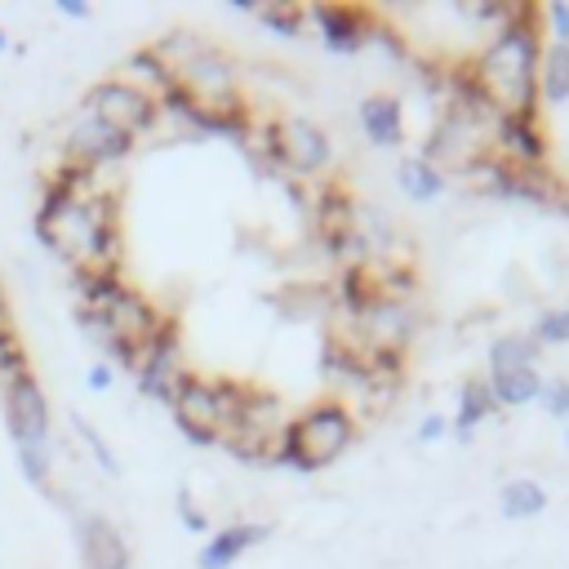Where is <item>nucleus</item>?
I'll return each mask as SVG.
<instances>
[{"instance_id": "obj_1", "label": "nucleus", "mask_w": 569, "mask_h": 569, "mask_svg": "<svg viewBox=\"0 0 569 569\" xmlns=\"http://www.w3.org/2000/svg\"><path fill=\"white\" fill-rule=\"evenodd\" d=\"M76 280V320L80 333L107 356V365L116 360L120 369H138L142 347L156 338V329L169 320L160 316V307L133 289L120 271H71Z\"/></svg>"}, {"instance_id": "obj_2", "label": "nucleus", "mask_w": 569, "mask_h": 569, "mask_svg": "<svg viewBox=\"0 0 569 569\" xmlns=\"http://www.w3.org/2000/svg\"><path fill=\"white\" fill-rule=\"evenodd\" d=\"M538 58H542V13L533 4H511V18L476 53L471 76L498 116L538 111Z\"/></svg>"}, {"instance_id": "obj_3", "label": "nucleus", "mask_w": 569, "mask_h": 569, "mask_svg": "<svg viewBox=\"0 0 569 569\" xmlns=\"http://www.w3.org/2000/svg\"><path fill=\"white\" fill-rule=\"evenodd\" d=\"M151 53L169 67V76L178 80V89L200 107V111H213V116H231V111H244L240 102V76L231 67V58L187 31H173L164 40L151 44Z\"/></svg>"}, {"instance_id": "obj_4", "label": "nucleus", "mask_w": 569, "mask_h": 569, "mask_svg": "<svg viewBox=\"0 0 569 569\" xmlns=\"http://www.w3.org/2000/svg\"><path fill=\"white\" fill-rule=\"evenodd\" d=\"M351 436H356L351 409L342 400H316L307 413L284 422L271 462L293 467V471H320V467H329V462H338L347 453Z\"/></svg>"}, {"instance_id": "obj_5", "label": "nucleus", "mask_w": 569, "mask_h": 569, "mask_svg": "<svg viewBox=\"0 0 569 569\" xmlns=\"http://www.w3.org/2000/svg\"><path fill=\"white\" fill-rule=\"evenodd\" d=\"M244 391L249 387H240L231 378H204V373L187 369V378L178 382V391L169 400V413L191 445H222V436L240 418Z\"/></svg>"}, {"instance_id": "obj_6", "label": "nucleus", "mask_w": 569, "mask_h": 569, "mask_svg": "<svg viewBox=\"0 0 569 569\" xmlns=\"http://www.w3.org/2000/svg\"><path fill=\"white\" fill-rule=\"evenodd\" d=\"M262 151L284 164L289 173H302V178H316L329 169L333 160V142L329 133L307 120V116H276V120H262Z\"/></svg>"}, {"instance_id": "obj_7", "label": "nucleus", "mask_w": 569, "mask_h": 569, "mask_svg": "<svg viewBox=\"0 0 569 569\" xmlns=\"http://www.w3.org/2000/svg\"><path fill=\"white\" fill-rule=\"evenodd\" d=\"M4 422L13 436V449H53V413L40 378L27 369L13 382H4Z\"/></svg>"}, {"instance_id": "obj_8", "label": "nucleus", "mask_w": 569, "mask_h": 569, "mask_svg": "<svg viewBox=\"0 0 569 569\" xmlns=\"http://www.w3.org/2000/svg\"><path fill=\"white\" fill-rule=\"evenodd\" d=\"M84 111H93V116L107 120L111 129L129 133L133 142H138V133H147V129L156 124V116H160L156 98L142 93V89L129 84V80H98V84L84 93Z\"/></svg>"}, {"instance_id": "obj_9", "label": "nucleus", "mask_w": 569, "mask_h": 569, "mask_svg": "<svg viewBox=\"0 0 569 569\" xmlns=\"http://www.w3.org/2000/svg\"><path fill=\"white\" fill-rule=\"evenodd\" d=\"M129 151H133V138L120 133V129H111V124L98 120L93 111H80V116L71 120L67 138H62V160H67V164H80V169H89V173L129 160Z\"/></svg>"}, {"instance_id": "obj_10", "label": "nucleus", "mask_w": 569, "mask_h": 569, "mask_svg": "<svg viewBox=\"0 0 569 569\" xmlns=\"http://www.w3.org/2000/svg\"><path fill=\"white\" fill-rule=\"evenodd\" d=\"M182 378H187L182 338H178V325L164 320V325L156 329V338L142 347V360H138V369H133V382H138V391H142L147 400H164V405H169Z\"/></svg>"}, {"instance_id": "obj_11", "label": "nucleus", "mask_w": 569, "mask_h": 569, "mask_svg": "<svg viewBox=\"0 0 569 569\" xmlns=\"http://www.w3.org/2000/svg\"><path fill=\"white\" fill-rule=\"evenodd\" d=\"M76 547L84 569H129V542L120 525L102 511H80L76 516Z\"/></svg>"}, {"instance_id": "obj_12", "label": "nucleus", "mask_w": 569, "mask_h": 569, "mask_svg": "<svg viewBox=\"0 0 569 569\" xmlns=\"http://www.w3.org/2000/svg\"><path fill=\"white\" fill-rule=\"evenodd\" d=\"M493 156L502 164H516V169H542L547 164V133L538 124V111H529V116H498Z\"/></svg>"}, {"instance_id": "obj_13", "label": "nucleus", "mask_w": 569, "mask_h": 569, "mask_svg": "<svg viewBox=\"0 0 569 569\" xmlns=\"http://www.w3.org/2000/svg\"><path fill=\"white\" fill-rule=\"evenodd\" d=\"M307 18L320 27V40L329 53H356L373 31V13L356 4H311Z\"/></svg>"}, {"instance_id": "obj_14", "label": "nucleus", "mask_w": 569, "mask_h": 569, "mask_svg": "<svg viewBox=\"0 0 569 569\" xmlns=\"http://www.w3.org/2000/svg\"><path fill=\"white\" fill-rule=\"evenodd\" d=\"M267 538H271V525H262V520H236V525H227V529H218V533L204 538L196 565L200 569H231L244 551H253Z\"/></svg>"}, {"instance_id": "obj_15", "label": "nucleus", "mask_w": 569, "mask_h": 569, "mask_svg": "<svg viewBox=\"0 0 569 569\" xmlns=\"http://www.w3.org/2000/svg\"><path fill=\"white\" fill-rule=\"evenodd\" d=\"M360 129H365V138L373 142V147H400L405 142V111H400V102L391 98V93H369L365 102H360Z\"/></svg>"}, {"instance_id": "obj_16", "label": "nucleus", "mask_w": 569, "mask_h": 569, "mask_svg": "<svg viewBox=\"0 0 569 569\" xmlns=\"http://www.w3.org/2000/svg\"><path fill=\"white\" fill-rule=\"evenodd\" d=\"M489 391H493V400L498 405H507V409H520V405H533L538 400V391H542V373H538V365H489Z\"/></svg>"}, {"instance_id": "obj_17", "label": "nucleus", "mask_w": 569, "mask_h": 569, "mask_svg": "<svg viewBox=\"0 0 569 569\" xmlns=\"http://www.w3.org/2000/svg\"><path fill=\"white\" fill-rule=\"evenodd\" d=\"M493 409H498V400H493L489 382H485V378H467V382H462L458 413H453L449 431H453L458 440H471V436H476V427H480L485 418H493Z\"/></svg>"}, {"instance_id": "obj_18", "label": "nucleus", "mask_w": 569, "mask_h": 569, "mask_svg": "<svg viewBox=\"0 0 569 569\" xmlns=\"http://www.w3.org/2000/svg\"><path fill=\"white\" fill-rule=\"evenodd\" d=\"M538 102H547V107L569 102V44L542 40V58H538Z\"/></svg>"}, {"instance_id": "obj_19", "label": "nucleus", "mask_w": 569, "mask_h": 569, "mask_svg": "<svg viewBox=\"0 0 569 569\" xmlns=\"http://www.w3.org/2000/svg\"><path fill=\"white\" fill-rule=\"evenodd\" d=\"M396 178H400V187H405V196L413 204H427V200H436L445 191V169H436L422 151L418 156H405L400 169H396Z\"/></svg>"}, {"instance_id": "obj_20", "label": "nucleus", "mask_w": 569, "mask_h": 569, "mask_svg": "<svg viewBox=\"0 0 569 569\" xmlns=\"http://www.w3.org/2000/svg\"><path fill=\"white\" fill-rule=\"evenodd\" d=\"M547 489L533 480V476H516V480H507L502 485V493H498V507H502V516L507 520H533V516H542L547 511Z\"/></svg>"}, {"instance_id": "obj_21", "label": "nucleus", "mask_w": 569, "mask_h": 569, "mask_svg": "<svg viewBox=\"0 0 569 569\" xmlns=\"http://www.w3.org/2000/svg\"><path fill=\"white\" fill-rule=\"evenodd\" d=\"M120 71H124V80H129V84H138V89H142V93H151V98H156V93H164V89L173 84L169 67L151 53V44H147V49H133V53L120 62Z\"/></svg>"}, {"instance_id": "obj_22", "label": "nucleus", "mask_w": 569, "mask_h": 569, "mask_svg": "<svg viewBox=\"0 0 569 569\" xmlns=\"http://www.w3.org/2000/svg\"><path fill=\"white\" fill-rule=\"evenodd\" d=\"M489 365H538V342H533V333H502V338H493Z\"/></svg>"}, {"instance_id": "obj_23", "label": "nucleus", "mask_w": 569, "mask_h": 569, "mask_svg": "<svg viewBox=\"0 0 569 569\" xmlns=\"http://www.w3.org/2000/svg\"><path fill=\"white\" fill-rule=\"evenodd\" d=\"M71 427L80 431V440H84V449L98 458V467H102L107 476H120V458H116V449L107 445V436H102V431H98L89 418H80V413H71Z\"/></svg>"}, {"instance_id": "obj_24", "label": "nucleus", "mask_w": 569, "mask_h": 569, "mask_svg": "<svg viewBox=\"0 0 569 569\" xmlns=\"http://www.w3.org/2000/svg\"><path fill=\"white\" fill-rule=\"evenodd\" d=\"M18 453V471L31 489L49 493V480H53V449H13Z\"/></svg>"}, {"instance_id": "obj_25", "label": "nucleus", "mask_w": 569, "mask_h": 569, "mask_svg": "<svg viewBox=\"0 0 569 569\" xmlns=\"http://www.w3.org/2000/svg\"><path fill=\"white\" fill-rule=\"evenodd\" d=\"M258 18L271 27V31H280V36H302V27H307V9L302 4H258Z\"/></svg>"}, {"instance_id": "obj_26", "label": "nucleus", "mask_w": 569, "mask_h": 569, "mask_svg": "<svg viewBox=\"0 0 569 569\" xmlns=\"http://www.w3.org/2000/svg\"><path fill=\"white\" fill-rule=\"evenodd\" d=\"M533 342L542 347H565L569 342V307H551V311H542L538 316V325H533Z\"/></svg>"}, {"instance_id": "obj_27", "label": "nucleus", "mask_w": 569, "mask_h": 569, "mask_svg": "<svg viewBox=\"0 0 569 569\" xmlns=\"http://www.w3.org/2000/svg\"><path fill=\"white\" fill-rule=\"evenodd\" d=\"M538 405H542L551 418L569 422V378H551V382H542V391H538Z\"/></svg>"}, {"instance_id": "obj_28", "label": "nucleus", "mask_w": 569, "mask_h": 569, "mask_svg": "<svg viewBox=\"0 0 569 569\" xmlns=\"http://www.w3.org/2000/svg\"><path fill=\"white\" fill-rule=\"evenodd\" d=\"M173 511H178L182 529H191V533H209V516L196 507V498H191V489H187V485L178 489V498H173Z\"/></svg>"}, {"instance_id": "obj_29", "label": "nucleus", "mask_w": 569, "mask_h": 569, "mask_svg": "<svg viewBox=\"0 0 569 569\" xmlns=\"http://www.w3.org/2000/svg\"><path fill=\"white\" fill-rule=\"evenodd\" d=\"M542 22L551 27V40H556V44H569V4H565V0L547 4V9H542Z\"/></svg>"}, {"instance_id": "obj_30", "label": "nucleus", "mask_w": 569, "mask_h": 569, "mask_svg": "<svg viewBox=\"0 0 569 569\" xmlns=\"http://www.w3.org/2000/svg\"><path fill=\"white\" fill-rule=\"evenodd\" d=\"M111 382H116V369H111L107 360H93L89 373H84V387H89V391H107Z\"/></svg>"}, {"instance_id": "obj_31", "label": "nucleus", "mask_w": 569, "mask_h": 569, "mask_svg": "<svg viewBox=\"0 0 569 569\" xmlns=\"http://www.w3.org/2000/svg\"><path fill=\"white\" fill-rule=\"evenodd\" d=\"M445 431H449V418H445V413H427V418L418 422V440H422V445H436Z\"/></svg>"}, {"instance_id": "obj_32", "label": "nucleus", "mask_w": 569, "mask_h": 569, "mask_svg": "<svg viewBox=\"0 0 569 569\" xmlns=\"http://www.w3.org/2000/svg\"><path fill=\"white\" fill-rule=\"evenodd\" d=\"M18 338V329H13V307H9V298H4V289H0V342H13Z\"/></svg>"}, {"instance_id": "obj_33", "label": "nucleus", "mask_w": 569, "mask_h": 569, "mask_svg": "<svg viewBox=\"0 0 569 569\" xmlns=\"http://www.w3.org/2000/svg\"><path fill=\"white\" fill-rule=\"evenodd\" d=\"M53 9H58V13H62V18H89V13H93V9H89V4H84V0H58V4H53Z\"/></svg>"}, {"instance_id": "obj_34", "label": "nucleus", "mask_w": 569, "mask_h": 569, "mask_svg": "<svg viewBox=\"0 0 569 569\" xmlns=\"http://www.w3.org/2000/svg\"><path fill=\"white\" fill-rule=\"evenodd\" d=\"M4 49H9V36H4V27H0V53H4Z\"/></svg>"}, {"instance_id": "obj_35", "label": "nucleus", "mask_w": 569, "mask_h": 569, "mask_svg": "<svg viewBox=\"0 0 569 569\" xmlns=\"http://www.w3.org/2000/svg\"><path fill=\"white\" fill-rule=\"evenodd\" d=\"M565 449H569V427H565Z\"/></svg>"}]
</instances>
